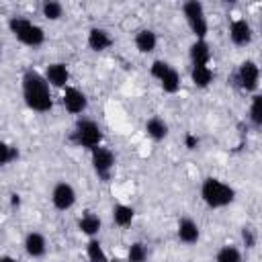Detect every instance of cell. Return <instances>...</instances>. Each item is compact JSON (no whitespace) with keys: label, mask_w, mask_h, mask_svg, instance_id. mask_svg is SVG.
Masks as SVG:
<instances>
[{"label":"cell","mask_w":262,"mask_h":262,"mask_svg":"<svg viewBox=\"0 0 262 262\" xmlns=\"http://www.w3.org/2000/svg\"><path fill=\"white\" fill-rule=\"evenodd\" d=\"M72 141L78 147H86V149H94L98 145H102V129L96 121L88 119V117H80L74 125L72 131Z\"/></svg>","instance_id":"4"},{"label":"cell","mask_w":262,"mask_h":262,"mask_svg":"<svg viewBox=\"0 0 262 262\" xmlns=\"http://www.w3.org/2000/svg\"><path fill=\"white\" fill-rule=\"evenodd\" d=\"M160 88L166 92V94H176L180 90V74L176 68H172L162 80H160Z\"/></svg>","instance_id":"23"},{"label":"cell","mask_w":262,"mask_h":262,"mask_svg":"<svg viewBox=\"0 0 262 262\" xmlns=\"http://www.w3.org/2000/svg\"><path fill=\"white\" fill-rule=\"evenodd\" d=\"M111 217H113V223H115L117 227H129V225L133 223V219H135V209L129 207V205L119 203V205L113 207Z\"/></svg>","instance_id":"20"},{"label":"cell","mask_w":262,"mask_h":262,"mask_svg":"<svg viewBox=\"0 0 262 262\" xmlns=\"http://www.w3.org/2000/svg\"><path fill=\"white\" fill-rule=\"evenodd\" d=\"M133 43H135V49L145 55V53L156 51V47H158V35H156L154 29H139L133 35Z\"/></svg>","instance_id":"15"},{"label":"cell","mask_w":262,"mask_h":262,"mask_svg":"<svg viewBox=\"0 0 262 262\" xmlns=\"http://www.w3.org/2000/svg\"><path fill=\"white\" fill-rule=\"evenodd\" d=\"M20 88H23V100L31 111L49 113L53 108L51 86H49L45 74H41L33 68L25 70V74L20 78Z\"/></svg>","instance_id":"1"},{"label":"cell","mask_w":262,"mask_h":262,"mask_svg":"<svg viewBox=\"0 0 262 262\" xmlns=\"http://www.w3.org/2000/svg\"><path fill=\"white\" fill-rule=\"evenodd\" d=\"M23 248L29 258H43L47 254V239L41 231H29L23 239Z\"/></svg>","instance_id":"12"},{"label":"cell","mask_w":262,"mask_h":262,"mask_svg":"<svg viewBox=\"0 0 262 262\" xmlns=\"http://www.w3.org/2000/svg\"><path fill=\"white\" fill-rule=\"evenodd\" d=\"M0 262H18L14 256H10V254H4V256H0Z\"/></svg>","instance_id":"32"},{"label":"cell","mask_w":262,"mask_h":262,"mask_svg":"<svg viewBox=\"0 0 262 262\" xmlns=\"http://www.w3.org/2000/svg\"><path fill=\"white\" fill-rule=\"evenodd\" d=\"M78 201V194H76V188L66 182V180H59L53 184L51 188V205L57 209V211H70Z\"/></svg>","instance_id":"8"},{"label":"cell","mask_w":262,"mask_h":262,"mask_svg":"<svg viewBox=\"0 0 262 262\" xmlns=\"http://www.w3.org/2000/svg\"><path fill=\"white\" fill-rule=\"evenodd\" d=\"M229 41L235 45V47H246L252 43L254 39V31H252V25L246 20V18H233L229 23Z\"/></svg>","instance_id":"10"},{"label":"cell","mask_w":262,"mask_h":262,"mask_svg":"<svg viewBox=\"0 0 262 262\" xmlns=\"http://www.w3.org/2000/svg\"><path fill=\"white\" fill-rule=\"evenodd\" d=\"M108 262H127V260H123V258H111Z\"/></svg>","instance_id":"33"},{"label":"cell","mask_w":262,"mask_h":262,"mask_svg":"<svg viewBox=\"0 0 262 262\" xmlns=\"http://www.w3.org/2000/svg\"><path fill=\"white\" fill-rule=\"evenodd\" d=\"M242 244H244V248H248V250H252L254 246H256V231H254V227H250V225H244L242 227Z\"/></svg>","instance_id":"29"},{"label":"cell","mask_w":262,"mask_h":262,"mask_svg":"<svg viewBox=\"0 0 262 262\" xmlns=\"http://www.w3.org/2000/svg\"><path fill=\"white\" fill-rule=\"evenodd\" d=\"M201 199L209 209H223L235 201V188L221 178L207 176L201 184Z\"/></svg>","instance_id":"2"},{"label":"cell","mask_w":262,"mask_h":262,"mask_svg":"<svg viewBox=\"0 0 262 262\" xmlns=\"http://www.w3.org/2000/svg\"><path fill=\"white\" fill-rule=\"evenodd\" d=\"M215 80V72L211 66L199 63V66H190V82L196 88H209Z\"/></svg>","instance_id":"18"},{"label":"cell","mask_w":262,"mask_h":262,"mask_svg":"<svg viewBox=\"0 0 262 262\" xmlns=\"http://www.w3.org/2000/svg\"><path fill=\"white\" fill-rule=\"evenodd\" d=\"M41 14H43L47 20L55 23V20H59V18L63 16V4L57 2V0H45V2L41 4Z\"/></svg>","instance_id":"22"},{"label":"cell","mask_w":262,"mask_h":262,"mask_svg":"<svg viewBox=\"0 0 262 262\" xmlns=\"http://www.w3.org/2000/svg\"><path fill=\"white\" fill-rule=\"evenodd\" d=\"M260 31H262V27H260Z\"/></svg>","instance_id":"34"},{"label":"cell","mask_w":262,"mask_h":262,"mask_svg":"<svg viewBox=\"0 0 262 262\" xmlns=\"http://www.w3.org/2000/svg\"><path fill=\"white\" fill-rule=\"evenodd\" d=\"M8 31L12 33V37L27 45V47H41L45 43V31L43 27H39L37 23H33L31 18L27 16H10L8 18Z\"/></svg>","instance_id":"3"},{"label":"cell","mask_w":262,"mask_h":262,"mask_svg":"<svg viewBox=\"0 0 262 262\" xmlns=\"http://www.w3.org/2000/svg\"><path fill=\"white\" fill-rule=\"evenodd\" d=\"M145 133L154 141H164L168 137V133H170V127L162 117H149L145 121Z\"/></svg>","instance_id":"19"},{"label":"cell","mask_w":262,"mask_h":262,"mask_svg":"<svg viewBox=\"0 0 262 262\" xmlns=\"http://www.w3.org/2000/svg\"><path fill=\"white\" fill-rule=\"evenodd\" d=\"M90 164H92L94 174H96L102 182H108L111 176H113L117 158H115V154H113L111 147H106V145H98V147L90 149Z\"/></svg>","instance_id":"6"},{"label":"cell","mask_w":262,"mask_h":262,"mask_svg":"<svg viewBox=\"0 0 262 262\" xmlns=\"http://www.w3.org/2000/svg\"><path fill=\"white\" fill-rule=\"evenodd\" d=\"M176 235H178V239H180L182 244L192 246V244H196V242L201 239V227H199V223H196L194 219L182 217V219L178 221V225H176Z\"/></svg>","instance_id":"13"},{"label":"cell","mask_w":262,"mask_h":262,"mask_svg":"<svg viewBox=\"0 0 262 262\" xmlns=\"http://www.w3.org/2000/svg\"><path fill=\"white\" fill-rule=\"evenodd\" d=\"M86 45L92 49V51H106L111 45H113V37L106 29L102 27H90L88 29V35H86Z\"/></svg>","instance_id":"14"},{"label":"cell","mask_w":262,"mask_h":262,"mask_svg":"<svg viewBox=\"0 0 262 262\" xmlns=\"http://www.w3.org/2000/svg\"><path fill=\"white\" fill-rule=\"evenodd\" d=\"M43 74H45L49 86H53V88H61V90H66V88L70 86V68H68L63 61L47 63V68H45Z\"/></svg>","instance_id":"11"},{"label":"cell","mask_w":262,"mask_h":262,"mask_svg":"<svg viewBox=\"0 0 262 262\" xmlns=\"http://www.w3.org/2000/svg\"><path fill=\"white\" fill-rule=\"evenodd\" d=\"M215 262H244L239 248L235 246H221L215 254Z\"/></svg>","instance_id":"24"},{"label":"cell","mask_w":262,"mask_h":262,"mask_svg":"<svg viewBox=\"0 0 262 262\" xmlns=\"http://www.w3.org/2000/svg\"><path fill=\"white\" fill-rule=\"evenodd\" d=\"M248 119L254 127H262V94H254L248 108Z\"/></svg>","instance_id":"25"},{"label":"cell","mask_w":262,"mask_h":262,"mask_svg":"<svg viewBox=\"0 0 262 262\" xmlns=\"http://www.w3.org/2000/svg\"><path fill=\"white\" fill-rule=\"evenodd\" d=\"M86 258H88V262H108L111 260L98 237H90L86 242Z\"/></svg>","instance_id":"21"},{"label":"cell","mask_w":262,"mask_h":262,"mask_svg":"<svg viewBox=\"0 0 262 262\" xmlns=\"http://www.w3.org/2000/svg\"><path fill=\"white\" fill-rule=\"evenodd\" d=\"M184 145H186V149H196V145H199V137L192 135V133H186V137H184Z\"/></svg>","instance_id":"30"},{"label":"cell","mask_w":262,"mask_h":262,"mask_svg":"<svg viewBox=\"0 0 262 262\" xmlns=\"http://www.w3.org/2000/svg\"><path fill=\"white\" fill-rule=\"evenodd\" d=\"M182 16H184L190 33L194 35V39H207L209 20L205 14V6L199 0H186L182 4Z\"/></svg>","instance_id":"5"},{"label":"cell","mask_w":262,"mask_h":262,"mask_svg":"<svg viewBox=\"0 0 262 262\" xmlns=\"http://www.w3.org/2000/svg\"><path fill=\"white\" fill-rule=\"evenodd\" d=\"M20 158V151H18V147L16 145H12V143H0V164L2 166H8V164H12V162H16Z\"/></svg>","instance_id":"27"},{"label":"cell","mask_w":262,"mask_h":262,"mask_svg":"<svg viewBox=\"0 0 262 262\" xmlns=\"http://www.w3.org/2000/svg\"><path fill=\"white\" fill-rule=\"evenodd\" d=\"M100 227H102V219H100L96 213H92V211L82 213V217L78 219V229H80V233H84L88 239H90V237H96V235L100 233Z\"/></svg>","instance_id":"17"},{"label":"cell","mask_w":262,"mask_h":262,"mask_svg":"<svg viewBox=\"0 0 262 262\" xmlns=\"http://www.w3.org/2000/svg\"><path fill=\"white\" fill-rule=\"evenodd\" d=\"M10 207H12V209H18V207H20V194H18V192H12V194H10Z\"/></svg>","instance_id":"31"},{"label":"cell","mask_w":262,"mask_h":262,"mask_svg":"<svg viewBox=\"0 0 262 262\" xmlns=\"http://www.w3.org/2000/svg\"><path fill=\"white\" fill-rule=\"evenodd\" d=\"M61 104H63V108H66L70 115H82V113H86V108H88V96H86L80 88L68 86V88L63 90V94H61Z\"/></svg>","instance_id":"9"},{"label":"cell","mask_w":262,"mask_h":262,"mask_svg":"<svg viewBox=\"0 0 262 262\" xmlns=\"http://www.w3.org/2000/svg\"><path fill=\"white\" fill-rule=\"evenodd\" d=\"M233 84L246 92H254L260 84V66L254 59H244L233 74Z\"/></svg>","instance_id":"7"},{"label":"cell","mask_w":262,"mask_h":262,"mask_svg":"<svg viewBox=\"0 0 262 262\" xmlns=\"http://www.w3.org/2000/svg\"><path fill=\"white\" fill-rule=\"evenodd\" d=\"M170 70H172V66H170L166 59H154L151 66H149V74H151V78H156L158 82H160Z\"/></svg>","instance_id":"28"},{"label":"cell","mask_w":262,"mask_h":262,"mask_svg":"<svg viewBox=\"0 0 262 262\" xmlns=\"http://www.w3.org/2000/svg\"><path fill=\"white\" fill-rule=\"evenodd\" d=\"M188 57H190V66H199L211 63V47L207 43V39H194L188 47Z\"/></svg>","instance_id":"16"},{"label":"cell","mask_w":262,"mask_h":262,"mask_svg":"<svg viewBox=\"0 0 262 262\" xmlns=\"http://www.w3.org/2000/svg\"><path fill=\"white\" fill-rule=\"evenodd\" d=\"M147 260V246L143 242H133L127 248V262H145Z\"/></svg>","instance_id":"26"}]
</instances>
